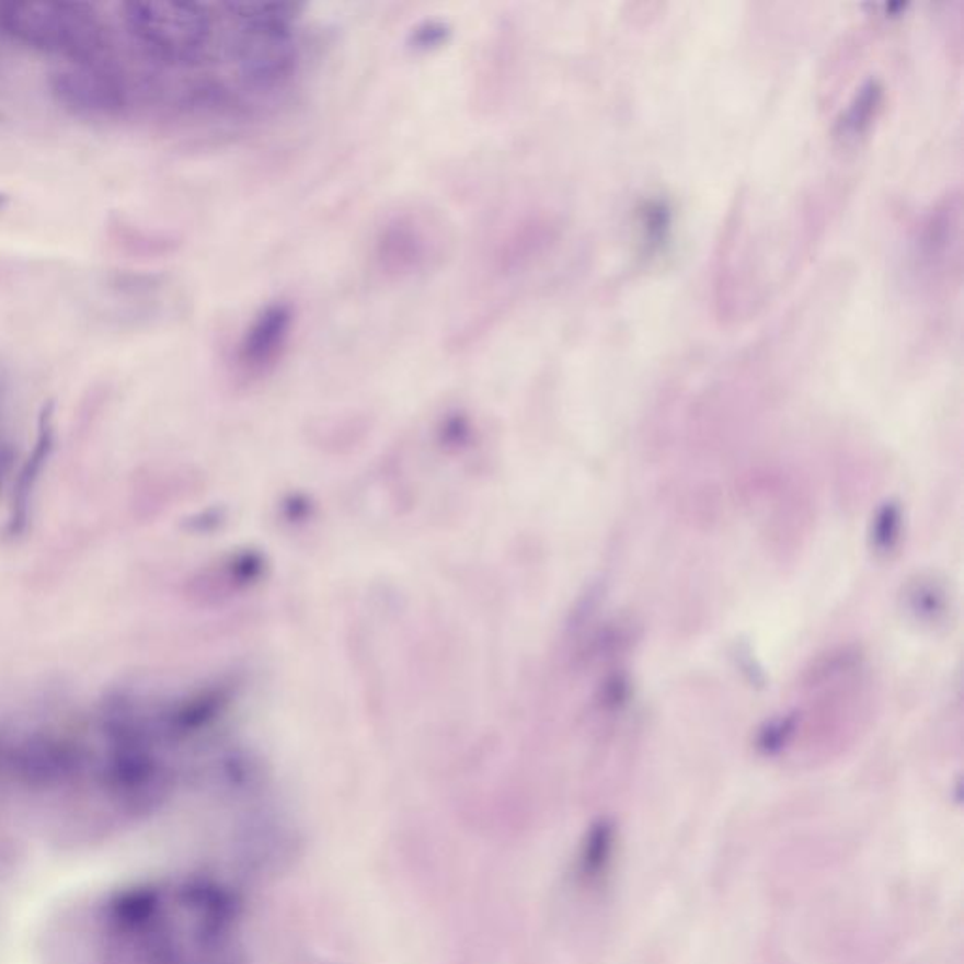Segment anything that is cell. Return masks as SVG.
<instances>
[{
  "instance_id": "obj_3",
  "label": "cell",
  "mask_w": 964,
  "mask_h": 964,
  "mask_svg": "<svg viewBox=\"0 0 964 964\" xmlns=\"http://www.w3.org/2000/svg\"><path fill=\"white\" fill-rule=\"evenodd\" d=\"M295 309L288 301H274L262 308L236 345V362L243 374L261 376L287 351L295 332Z\"/></svg>"
},
{
  "instance_id": "obj_2",
  "label": "cell",
  "mask_w": 964,
  "mask_h": 964,
  "mask_svg": "<svg viewBox=\"0 0 964 964\" xmlns=\"http://www.w3.org/2000/svg\"><path fill=\"white\" fill-rule=\"evenodd\" d=\"M51 93L60 106L89 120H117L149 101L148 83L135 85L125 76L94 62H78L51 74Z\"/></svg>"
},
{
  "instance_id": "obj_1",
  "label": "cell",
  "mask_w": 964,
  "mask_h": 964,
  "mask_svg": "<svg viewBox=\"0 0 964 964\" xmlns=\"http://www.w3.org/2000/svg\"><path fill=\"white\" fill-rule=\"evenodd\" d=\"M0 31L23 46L78 62H94L106 49L107 31L91 4L8 2L0 4Z\"/></svg>"
},
{
  "instance_id": "obj_4",
  "label": "cell",
  "mask_w": 964,
  "mask_h": 964,
  "mask_svg": "<svg viewBox=\"0 0 964 964\" xmlns=\"http://www.w3.org/2000/svg\"><path fill=\"white\" fill-rule=\"evenodd\" d=\"M436 249L432 222L421 215H402L382 228L377 255L382 268L395 274H411L436 255Z\"/></svg>"
},
{
  "instance_id": "obj_5",
  "label": "cell",
  "mask_w": 964,
  "mask_h": 964,
  "mask_svg": "<svg viewBox=\"0 0 964 964\" xmlns=\"http://www.w3.org/2000/svg\"><path fill=\"white\" fill-rule=\"evenodd\" d=\"M908 599L911 612L923 622L937 623L945 615V594L937 584H918Z\"/></svg>"
},
{
  "instance_id": "obj_6",
  "label": "cell",
  "mask_w": 964,
  "mask_h": 964,
  "mask_svg": "<svg viewBox=\"0 0 964 964\" xmlns=\"http://www.w3.org/2000/svg\"><path fill=\"white\" fill-rule=\"evenodd\" d=\"M898 526H900V515H898L897 507L895 505L885 507L877 516L876 528H874V536H872L876 549L887 552L895 547L898 539Z\"/></svg>"
}]
</instances>
